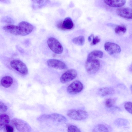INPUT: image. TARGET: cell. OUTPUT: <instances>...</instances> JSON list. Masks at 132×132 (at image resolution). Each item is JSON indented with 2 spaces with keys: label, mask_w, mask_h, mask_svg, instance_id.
Wrapping results in <instances>:
<instances>
[{
  "label": "cell",
  "mask_w": 132,
  "mask_h": 132,
  "mask_svg": "<svg viewBox=\"0 0 132 132\" xmlns=\"http://www.w3.org/2000/svg\"><path fill=\"white\" fill-rule=\"evenodd\" d=\"M115 99L112 98H109L107 99L105 102L106 106L108 108H111L112 107L115 102Z\"/></svg>",
  "instance_id": "25"
},
{
  "label": "cell",
  "mask_w": 132,
  "mask_h": 132,
  "mask_svg": "<svg viewBox=\"0 0 132 132\" xmlns=\"http://www.w3.org/2000/svg\"><path fill=\"white\" fill-rule=\"evenodd\" d=\"M128 122V121L126 119L119 118L115 120L114 123L117 126L122 127L126 126Z\"/></svg>",
  "instance_id": "22"
},
{
  "label": "cell",
  "mask_w": 132,
  "mask_h": 132,
  "mask_svg": "<svg viewBox=\"0 0 132 132\" xmlns=\"http://www.w3.org/2000/svg\"><path fill=\"white\" fill-rule=\"evenodd\" d=\"M12 78L9 76H6L3 77L1 81L2 85L4 87L8 88L10 87L13 83Z\"/></svg>",
  "instance_id": "18"
},
{
  "label": "cell",
  "mask_w": 132,
  "mask_h": 132,
  "mask_svg": "<svg viewBox=\"0 0 132 132\" xmlns=\"http://www.w3.org/2000/svg\"><path fill=\"white\" fill-rule=\"evenodd\" d=\"M103 55L102 51L99 50L93 51L90 52L88 55L87 59H97L101 58Z\"/></svg>",
  "instance_id": "20"
},
{
  "label": "cell",
  "mask_w": 132,
  "mask_h": 132,
  "mask_svg": "<svg viewBox=\"0 0 132 132\" xmlns=\"http://www.w3.org/2000/svg\"><path fill=\"white\" fill-rule=\"evenodd\" d=\"M73 42L75 44L79 45L81 46L84 43L85 39L84 37L82 36H80L75 37L72 39Z\"/></svg>",
  "instance_id": "23"
},
{
  "label": "cell",
  "mask_w": 132,
  "mask_h": 132,
  "mask_svg": "<svg viewBox=\"0 0 132 132\" xmlns=\"http://www.w3.org/2000/svg\"><path fill=\"white\" fill-rule=\"evenodd\" d=\"M77 75V73L75 70L70 69L62 75L60 78V81L63 84L66 83L75 79Z\"/></svg>",
  "instance_id": "7"
},
{
  "label": "cell",
  "mask_w": 132,
  "mask_h": 132,
  "mask_svg": "<svg viewBox=\"0 0 132 132\" xmlns=\"http://www.w3.org/2000/svg\"><path fill=\"white\" fill-rule=\"evenodd\" d=\"M115 93L114 89L111 87H104L99 89L98 91V95L102 97L113 95Z\"/></svg>",
  "instance_id": "16"
},
{
  "label": "cell",
  "mask_w": 132,
  "mask_h": 132,
  "mask_svg": "<svg viewBox=\"0 0 132 132\" xmlns=\"http://www.w3.org/2000/svg\"><path fill=\"white\" fill-rule=\"evenodd\" d=\"M94 132H109V130L108 128L105 125L99 124L96 126L93 131Z\"/></svg>",
  "instance_id": "21"
},
{
  "label": "cell",
  "mask_w": 132,
  "mask_h": 132,
  "mask_svg": "<svg viewBox=\"0 0 132 132\" xmlns=\"http://www.w3.org/2000/svg\"><path fill=\"white\" fill-rule=\"evenodd\" d=\"M20 31V35L26 36L30 34L34 29L33 25L26 21H22L20 22L18 25Z\"/></svg>",
  "instance_id": "9"
},
{
  "label": "cell",
  "mask_w": 132,
  "mask_h": 132,
  "mask_svg": "<svg viewBox=\"0 0 132 132\" xmlns=\"http://www.w3.org/2000/svg\"><path fill=\"white\" fill-rule=\"evenodd\" d=\"M67 115L71 119L77 120H81L86 119L88 116L87 112L81 110L71 109L67 113Z\"/></svg>",
  "instance_id": "2"
},
{
  "label": "cell",
  "mask_w": 132,
  "mask_h": 132,
  "mask_svg": "<svg viewBox=\"0 0 132 132\" xmlns=\"http://www.w3.org/2000/svg\"><path fill=\"white\" fill-rule=\"evenodd\" d=\"M116 13L120 16L127 19H131L132 10L129 7H120L116 11Z\"/></svg>",
  "instance_id": "13"
},
{
  "label": "cell",
  "mask_w": 132,
  "mask_h": 132,
  "mask_svg": "<svg viewBox=\"0 0 132 132\" xmlns=\"http://www.w3.org/2000/svg\"><path fill=\"white\" fill-rule=\"evenodd\" d=\"M32 1L33 7L35 9L42 8L49 2V0H32Z\"/></svg>",
  "instance_id": "19"
},
{
  "label": "cell",
  "mask_w": 132,
  "mask_h": 132,
  "mask_svg": "<svg viewBox=\"0 0 132 132\" xmlns=\"http://www.w3.org/2000/svg\"><path fill=\"white\" fill-rule=\"evenodd\" d=\"M47 63L48 66L56 69L62 70L67 68L64 62L56 59H50L47 60Z\"/></svg>",
  "instance_id": "12"
},
{
  "label": "cell",
  "mask_w": 132,
  "mask_h": 132,
  "mask_svg": "<svg viewBox=\"0 0 132 132\" xmlns=\"http://www.w3.org/2000/svg\"><path fill=\"white\" fill-rule=\"evenodd\" d=\"M100 41V39L98 36H96L95 37H94V36L90 45H95L99 43Z\"/></svg>",
  "instance_id": "29"
},
{
  "label": "cell",
  "mask_w": 132,
  "mask_h": 132,
  "mask_svg": "<svg viewBox=\"0 0 132 132\" xmlns=\"http://www.w3.org/2000/svg\"><path fill=\"white\" fill-rule=\"evenodd\" d=\"M104 48L106 51L110 55L119 53L121 51V48L118 45L111 42L105 43Z\"/></svg>",
  "instance_id": "10"
},
{
  "label": "cell",
  "mask_w": 132,
  "mask_h": 132,
  "mask_svg": "<svg viewBox=\"0 0 132 132\" xmlns=\"http://www.w3.org/2000/svg\"><path fill=\"white\" fill-rule=\"evenodd\" d=\"M37 120L39 121L50 120L59 122H64L67 121V119L64 116L57 113L43 115L39 117Z\"/></svg>",
  "instance_id": "5"
},
{
  "label": "cell",
  "mask_w": 132,
  "mask_h": 132,
  "mask_svg": "<svg viewBox=\"0 0 132 132\" xmlns=\"http://www.w3.org/2000/svg\"><path fill=\"white\" fill-rule=\"evenodd\" d=\"M10 65L13 69L21 74L26 75L28 73V70L26 64L22 61L14 60L10 62Z\"/></svg>",
  "instance_id": "6"
},
{
  "label": "cell",
  "mask_w": 132,
  "mask_h": 132,
  "mask_svg": "<svg viewBox=\"0 0 132 132\" xmlns=\"http://www.w3.org/2000/svg\"><path fill=\"white\" fill-rule=\"evenodd\" d=\"M8 109L7 107L3 102L0 101V113L5 112Z\"/></svg>",
  "instance_id": "28"
},
{
  "label": "cell",
  "mask_w": 132,
  "mask_h": 132,
  "mask_svg": "<svg viewBox=\"0 0 132 132\" xmlns=\"http://www.w3.org/2000/svg\"><path fill=\"white\" fill-rule=\"evenodd\" d=\"M10 121L9 116L6 114L0 115V131L8 124Z\"/></svg>",
  "instance_id": "17"
},
{
  "label": "cell",
  "mask_w": 132,
  "mask_h": 132,
  "mask_svg": "<svg viewBox=\"0 0 132 132\" xmlns=\"http://www.w3.org/2000/svg\"><path fill=\"white\" fill-rule=\"evenodd\" d=\"M104 3L108 6L113 7H120L124 5L126 0H103Z\"/></svg>",
  "instance_id": "14"
},
{
  "label": "cell",
  "mask_w": 132,
  "mask_h": 132,
  "mask_svg": "<svg viewBox=\"0 0 132 132\" xmlns=\"http://www.w3.org/2000/svg\"><path fill=\"white\" fill-rule=\"evenodd\" d=\"M47 44L50 48L55 53L60 54L62 53V46L56 38L53 37L49 38L47 40Z\"/></svg>",
  "instance_id": "3"
},
{
  "label": "cell",
  "mask_w": 132,
  "mask_h": 132,
  "mask_svg": "<svg viewBox=\"0 0 132 132\" xmlns=\"http://www.w3.org/2000/svg\"><path fill=\"white\" fill-rule=\"evenodd\" d=\"M125 109L129 113L132 114V103L128 102L126 103L124 105Z\"/></svg>",
  "instance_id": "27"
},
{
  "label": "cell",
  "mask_w": 132,
  "mask_h": 132,
  "mask_svg": "<svg viewBox=\"0 0 132 132\" xmlns=\"http://www.w3.org/2000/svg\"><path fill=\"white\" fill-rule=\"evenodd\" d=\"M57 27L59 29L63 30H70L73 28L74 24L71 19L68 17L63 21L59 22Z\"/></svg>",
  "instance_id": "11"
},
{
  "label": "cell",
  "mask_w": 132,
  "mask_h": 132,
  "mask_svg": "<svg viewBox=\"0 0 132 132\" xmlns=\"http://www.w3.org/2000/svg\"><path fill=\"white\" fill-rule=\"evenodd\" d=\"M99 60L97 59H87L85 64V67L87 72L90 75L96 73L100 67Z\"/></svg>",
  "instance_id": "1"
},
{
  "label": "cell",
  "mask_w": 132,
  "mask_h": 132,
  "mask_svg": "<svg viewBox=\"0 0 132 132\" xmlns=\"http://www.w3.org/2000/svg\"><path fill=\"white\" fill-rule=\"evenodd\" d=\"M5 132H13L14 131V129L12 126L8 125L5 127Z\"/></svg>",
  "instance_id": "30"
},
{
  "label": "cell",
  "mask_w": 132,
  "mask_h": 132,
  "mask_svg": "<svg viewBox=\"0 0 132 132\" xmlns=\"http://www.w3.org/2000/svg\"><path fill=\"white\" fill-rule=\"evenodd\" d=\"M126 28L125 26L121 25L117 26L115 28L114 31L117 34H124L126 32Z\"/></svg>",
  "instance_id": "24"
},
{
  "label": "cell",
  "mask_w": 132,
  "mask_h": 132,
  "mask_svg": "<svg viewBox=\"0 0 132 132\" xmlns=\"http://www.w3.org/2000/svg\"><path fill=\"white\" fill-rule=\"evenodd\" d=\"M83 87L82 84L80 81L76 80L68 86L67 88V91L70 94H75L81 92Z\"/></svg>",
  "instance_id": "8"
},
{
  "label": "cell",
  "mask_w": 132,
  "mask_h": 132,
  "mask_svg": "<svg viewBox=\"0 0 132 132\" xmlns=\"http://www.w3.org/2000/svg\"><path fill=\"white\" fill-rule=\"evenodd\" d=\"M11 122L19 131L29 132L31 131V128L30 126L27 122L22 120L14 118Z\"/></svg>",
  "instance_id": "4"
},
{
  "label": "cell",
  "mask_w": 132,
  "mask_h": 132,
  "mask_svg": "<svg viewBox=\"0 0 132 132\" xmlns=\"http://www.w3.org/2000/svg\"><path fill=\"white\" fill-rule=\"evenodd\" d=\"M3 29L7 32L12 35H20V31L18 26L13 25H8L3 28Z\"/></svg>",
  "instance_id": "15"
},
{
  "label": "cell",
  "mask_w": 132,
  "mask_h": 132,
  "mask_svg": "<svg viewBox=\"0 0 132 132\" xmlns=\"http://www.w3.org/2000/svg\"><path fill=\"white\" fill-rule=\"evenodd\" d=\"M94 37V36L92 34L90 36H89L88 38V40L89 42H90L92 40V38Z\"/></svg>",
  "instance_id": "31"
},
{
  "label": "cell",
  "mask_w": 132,
  "mask_h": 132,
  "mask_svg": "<svg viewBox=\"0 0 132 132\" xmlns=\"http://www.w3.org/2000/svg\"><path fill=\"white\" fill-rule=\"evenodd\" d=\"M68 131L69 132H80L81 131L77 126L74 125H70L68 127Z\"/></svg>",
  "instance_id": "26"
}]
</instances>
